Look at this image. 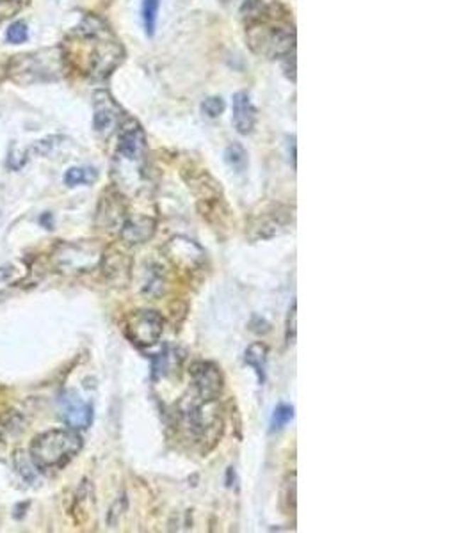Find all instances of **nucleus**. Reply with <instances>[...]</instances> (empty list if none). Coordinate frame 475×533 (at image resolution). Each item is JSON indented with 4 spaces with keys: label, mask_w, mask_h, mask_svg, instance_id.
Masks as SVG:
<instances>
[{
    "label": "nucleus",
    "mask_w": 475,
    "mask_h": 533,
    "mask_svg": "<svg viewBox=\"0 0 475 533\" xmlns=\"http://www.w3.org/2000/svg\"><path fill=\"white\" fill-rule=\"evenodd\" d=\"M82 450V437L73 429H55L40 434L31 443V458L40 469L65 468Z\"/></svg>",
    "instance_id": "20e7f679"
},
{
    "label": "nucleus",
    "mask_w": 475,
    "mask_h": 533,
    "mask_svg": "<svg viewBox=\"0 0 475 533\" xmlns=\"http://www.w3.org/2000/svg\"><path fill=\"white\" fill-rule=\"evenodd\" d=\"M246 36L251 50L269 59L289 57L296 48V31L279 4L247 0L242 7Z\"/></svg>",
    "instance_id": "f257e3e1"
},
{
    "label": "nucleus",
    "mask_w": 475,
    "mask_h": 533,
    "mask_svg": "<svg viewBox=\"0 0 475 533\" xmlns=\"http://www.w3.org/2000/svg\"><path fill=\"white\" fill-rule=\"evenodd\" d=\"M191 393L201 400H215L223 391V373L215 362L196 361L189 370Z\"/></svg>",
    "instance_id": "0eeeda50"
},
{
    "label": "nucleus",
    "mask_w": 475,
    "mask_h": 533,
    "mask_svg": "<svg viewBox=\"0 0 475 533\" xmlns=\"http://www.w3.org/2000/svg\"><path fill=\"white\" fill-rule=\"evenodd\" d=\"M27 38H29V31H27V25L23 21H15V23L9 25L8 32H6V39L9 43H15V45L26 43Z\"/></svg>",
    "instance_id": "6ab92c4d"
},
{
    "label": "nucleus",
    "mask_w": 475,
    "mask_h": 533,
    "mask_svg": "<svg viewBox=\"0 0 475 533\" xmlns=\"http://www.w3.org/2000/svg\"><path fill=\"white\" fill-rule=\"evenodd\" d=\"M294 418V407L289 404H279L278 407L274 409L272 412V419H271V426L272 430H282L283 426L289 425Z\"/></svg>",
    "instance_id": "a211bd4d"
},
{
    "label": "nucleus",
    "mask_w": 475,
    "mask_h": 533,
    "mask_svg": "<svg viewBox=\"0 0 475 533\" xmlns=\"http://www.w3.org/2000/svg\"><path fill=\"white\" fill-rule=\"evenodd\" d=\"M294 222L292 210L287 206H272V208L265 210L264 213L257 215L251 224V238L255 240H267V238H274L278 235L285 233Z\"/></svg>",
    "instance_id": "6e6552de"
},
{
    "label": "nucleus",
    "mask_w": 475,
    "mask_h": 533,
    "mask_svg": "<svg viewBox=\"0 0 475 533\" xmlns=\"http://www.w3.org/2000/svg\"><path fill=\"white\" fill-rule=\"evenodd\" d=\"M119 123V107L105 91L95 95V130L109 135Z\"/></svg>",
    "instance_id": "1a4fd4ad"
},
{
    "label": "nucleus",
    "mask_w": 475,
    "mask_h": 533,
    "mask_svg": "<svg viewBox=\"0 0 475 533\" xmlns=\"http://www.w3.org/2000/svg\"><path fill=\"white\" fill-rule=\"evenodd\" d=\"M267 355H269V347L262 341H257V343H251L247 347L246 354H244V361H246L247 366L255 370L258 377V382L264 384L265 382V368H267Z\"/></svg>",
    "instance_id": "4468645a"
},
{
    "label": "nucleus",
    "mask_w": 475,
    "mask_h": 533,
    "mask_svg": "<svg viewBox=\"0 0 475 533\" xmlns=\"http://www.w3.org/2000/svg\"><path fill=\"white\" fill-rule=\"evenodd\" d=\"M159 9H161V0H143V4H141V18H143L144 32L150 38L155 34V28H157Z\"/></svg>",
    "instance_id": "dca6fc26"
},
{
    "label": "nucleus",
    "mask_w": 475,
    "mask_h": 533,
    "mask_svg": "<svg viewBox=\"0 0 475 533\" xmlns=\"http://www.w3.org/2000/svg\"><path fill=\"white\" fill-rule=\"evenodd\" d=\"M118 183L129 188H139L146 178V135L136 119H125L119 124L116 167Z\"/></svg>",
    "instance_id": "7ed1b4c3"
},
{
    "label": "nucleus",
    "mask_w": 475,
    "mask_h": 533,
    "mask_svg": "<svg viewBox=\"0 0 475 533\" xmlns=\"http://www.w3.org/2000/svg\"><path fill=\"white\" fill-rule=\"evenodd\" d=\"M75 41L82 55L79 57V64L84 73L105 77L122 63V45L102 21L87 18L75 31Z\"/></svg>",
    "instance_id": "f03ea898"
},
{
    "label": "nucleus",
    "mask_w": 475,
    "mask_h": 533,
    "mask_svg": "<svg viewBox=\"0 0 475 533\" xmlns=\"http://www.w3.org/2000/svg\"><path fill=\"white\" fill-rule=\"evenodd\" d=\"M127 336L139 347H151L164 333V318L155 309H139L127 316Z\"/></svg>",
    "instance_id": "423d86ee"
},
{
    "label": "nucleus",
    "mask_w": 475,
    "mask_h": 533,
    "mask_svg": "<svg viewBox=\"0 0 475 533\" xmlns=\"http://www.w3.org/2000/svg\"><path fill=\"white\" fill-rule=\"evenodd\" d=\"M168 256L182 266H196L203 262V249L187 238H173L168 244Z\"/></svg>",
    "instance_id": "ddd939ff"
},
{
    "label": "nucleus",
    "mask_w": 475,
    "mask_h": 533,
    "mask_svg": "<svg viewBox=\"0 0 475 533\" xmlns=\"http://www.w3.org/2000/svg\"><path fill=\"white\" fill-rule=\"evenodd\" d=\"M104 254V247L97 240L63 242L55 247L52 259L59 272L84 274L97 269Z\"/></svg>",
    "instance_id": "39448f33"
},
{
    "label": "nucleus",
    "mask_w": 475,
    "mask_h": 533,
    "mask_svg": "<svg viewBox=\"0 0 475 533\" xmlns=\"http://www.w3.org/2000/svg\"><path fill=\"white\" fill-rule=\"evenodd\" d=\"M157 230V222L148 215H134L123 220L119 227V237L125 244L139 245L150 240Z\"/></svg>",
    "instance_id": "9d476101"
},
{
    "label": "nucleus",
    "mask_w": 475,
    "mask_h": 533,
    "mask_svg": "<svg viewBox=\"0 0 475 533\" xmlns=\"http://www.w3.org/2000/svg\"><path fill=\"white\" fill-rule=\"evenodd\" d=\"M98 173L95 167H70L65 173V183L68 187H77V185H90L97 181Z\"/></svg>",
    "instance_id": "2eb2a0df"
},
{
    "label": "nucleus",
    "mask_w": 475,
    "mask_h": 533,
    "mask_svg": "<svg viewBox=\"0 0 475 533\" xmlns=\"http://www.w3.org/2000/svg\"><path fill=\"white\" fill-rule=\"evenodd\" d=\"M232 110L235 130L242 135L251 134L255 124H257V109H255L253 102H251L250 95L246 91H239L233 95Z\"/></svg>",
    "instance_id": "f8f14e48"
},
{
    "label": "nucleus",
    "mask_w": 475,
    "mask_h": 533,
    "mask_svg": "<svg viewBox=\"0 0 475 533\" xmlns=\"http://www.w3.org/2000/svg\"><path fill=\"white\" fill-rule=\"evenodd\" d=\"M201 110H203L205 116L218 117L225 110V102H223L221 96H210V98H207L201 103Z\"/></svg>",
    "instance_id": "aec40b11"
},
{
    "label": "nucleus",
    "mask_w": 475,
    "mask_h": 533,
    "mask_svg": "<svg viewBox=\"0 0 475 533\" xmlns=\"http://www.w3.org/2000/svg\"><path fill=\"white\" fill-rule=\"evenodd\" d=\"M61 416L70 429H87L93 421V407L80 400L75 393H70V397L63 400Z\"/></svg>",
    "instance_id": "9b49d317"
},
{
    "label": "nucleus",
    "mask_w": 475,
    "mask_h": 533,
    "mask_svg": "<svg viewBox=\"0 0 475 533\" xmlns=\"http://www.w3.org/2000/svg\"><path fill=\"white\" fill-rule=\"evenodd\" d=\"M11 274H13V270L9 269V266H2V269H0V283L8 281L9 277H11Z\"/></svg>",
    "instance_id": "4be33fe9"
},
{
    "label": "nucleus",
    "mask_w": 475,
    "mask_h": 533,
    "mask_svg": "<svg viewBox=\"0 0 475 533\" xmlns=\"http://www.w3.org/2000/svg\"><path fill=\"white\" fill-rule=\"evenodd\" d=\"M296 318H297L296 302H292V308L289 309V316H287V329H285V340L289 345L294 343V340H296Z\"/></svg>",
    "instance_id": "412c9836"
},
{
    "label": "nucleus",
    "mask_w": 475,
    "mask_h": 533,
    "mask_svg": "<svg viewBox=\"0 0 475 533\" xmlns=\"http://www.w3.org/2000/svg\"><path fill=\"white\" fill-rule=\"evenodd\" d=\"M225 162L232 167L235 173H244L247 167V153L239 142H233L225 149Z\"/></svg>",
    "instance_id": "f3484780"
}]
</instances>
